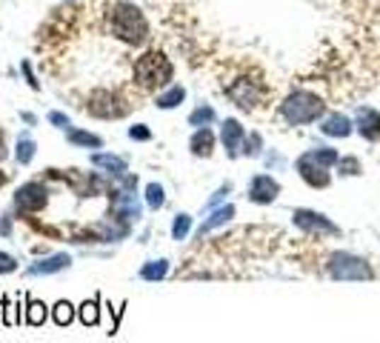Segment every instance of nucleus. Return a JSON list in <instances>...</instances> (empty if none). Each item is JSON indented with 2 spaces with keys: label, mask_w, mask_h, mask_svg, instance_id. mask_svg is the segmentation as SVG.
<instances>
[{
  "label": "nucleus",
  "mask_w": 380,
  "mask_h": 343,
  "mask_svg": "<svg viewBox=\"0 0 380 343\" xmlns=\"http://www.w3.org/2000/svg\"><path fill=\"white\" fill-rule=\"evenodd\" d=\"M69 263H71V257H69L66 252H57V255H49V257H43V260L32 263L26 272L32 274V278H38V274H54V272H63V269H69Z\"/></svg>",
  "instance_id": "nucleus-13"
},
{
  "label": "nucleus",
  "mask_w": 380,
  "mask_h": 343,
  "mask_svg": "<svg viewBox=\"0 0 380 343\" xmlns=\"http://www.w3.org/2000/svg\"><path fill=\"white\" fill-rule=\"evenodd\" d=\"M35 152H38V144L32 141V137H21V141H18V149H15V161H18L21 166H26V163H32Z\"/></svg>",
  "instance_id": "nucleus-23"
},
{
  "label": "nucleus",
  "mask_w": 380,
  "mask_h": 343,
  "mask_svg": "<svg viewBox=\"0 0 380 343\" xmlns=\"http://www.w3.org/2000/svg\"><path fill=\"white\" fill-rule=\"evenodd\" d=\"M18 269V260L9 255V252H0V274H9Z\"/></svg>",
  "instance_id": "nucleus-32"
},
{
  "label": "nucleus",
  "mask_w": 380,
  "mask_h": 343,
  "mask_svg": "<svg viewBox=\"0 0 380 343\" xmlns=\"http://www.w3.org/2000/svg\"><path fill=\"white\" fill-rule=\"evenodd\" d=\"M46 303L35 301V298H26V323L29 326H43L46 323Z\"/></svg>",
  "instance_id": "nucleus-22"
},
{
  "label": "nucleus",
  "mask_w": 380,
  "mask_h": 343,
  "mask_svg": "<svg viewBox=\"0 0 380 343\" xmlns=\"http://www.w3.org/2000/svg\"><path fill=\"white\" fill-rule=\"evenodd\" d=\"M340 155L332 146H321V149H309L297 158V172L312 189H326L329 186V166H338Z\"/></svg>",
  "instance_id": "nucleus-4"
},
{
  "label": "nucleus",
  "mask_w": 380,
  "mask_h": 343,
  "mask_svg": "<svg viewBox=\"0 0 380 343\" xmlns=\"http://www.w3.org/2000/svg\"><path fill=\"white\" fill-rule=\"evenodd\" d=\"M169 272V260H149L143 269H140V278L143 281H163Z\"/></svg>",
  "instance_id": "nucleus-21"
},
{
  "label": "nucleus",
  "mask_w": 380,
  "mask_h": 343,
  "mask_svg": "<svg viewBox=\"0 0 380 343\" xmlns=\"http://www.w3.org/2000/svg\"><path fill=\"white\" fill-rule=\"evenodd\" d=\"M235 218V206L229 203V206H220V209H212V215H209V221H203V226L197 229V238L203 240V235H209L212 229H217V226H226Z\"/></svg>",
  "instance_id": "nucleus-16"
},
{
  "label": "nucleus",
  "mask_w": 380,
  "mask_h": 343,
  "mask_svg": "<svg viewBox=\"0 0 380 343\" xmlns=\"http://www.w3.org/2000/svg\"><path fill=\"white\" fill-rule=\"evenodd\" d=\"M352 129H355V123H352L346 115H340V112L326 115V117H323V123H321V132H323V134H329V137H349V134H352Z\"/></svg>",
  "instance_id": "nucleus-14"
},
{
  "label": "nucleus",
  "mask_w": 380,
  "mask_h": 343,
  "mask_svg": "<svg viewBox=\"0 0 380 343\" xmlns=\"http://www.w3.org/2000/svg\"><path fill=\"white\" fill-rule=\"evenodd\" d=\"M6 183V172H0V186H4Z\"/></svg>",
  "instance_id": "nucleus-39"
},
{
  "label": "nucleus",
  "mask_w": 380,
  "mask_h": 343,
  "mask_svg": "<svg viewBox=\"0 0 380 343\" xmlns=\"http://www.w3.org/2000/svg\"><path fill=\"white\" fill-rule=\"evenodd\" d=\"M52 318H54V323H57V326H69V323L74 320V306H71L69 301H60V303H54Z\"/></svg>",
  "instance_id": "nucleus-25"
},
{
  "label": "nucleus",
  "mask_w": 380,
  "mask_h": 343,
  "mask_svg": "<svg viewBox=\"0 0 380 343\" xmlns=\"http://www.w3.org/2000/svg\"><path fill=\"white\" fill-rule=\"evenodd\" d=\"M86 112L95 115V117H103V120H115V117H123L129 112V103L117 95V92H109V89H98L89 95L86 100Z\"/></svg>",
  "instance_id": "nucleus-6"
},
{
  "label": "nucleus",
  "mask_w": 380,
  "mask_h": 343,
  "mask_svg": "<svg viewBox=\"0 0 380 343\" xmlns=\"http://www.w3.org/2000/svg\"><path fill=\"white\" fill-rule=\"evenodd\" d=\"M66 141H69L71 146H86V149H100V146H103V141H100L98 134L84 132V129H69V132H66Z\"/></svg>",
  "instance_id": "nucleus-18"
},
{
  "label": "nucleus",
  "mask_w": 380,
  "mask_h": 343,
  "mask_svg": "<svg viewBox=\"0 0 380 343\" xmlns=\"http://www.w3.org/2000/svg\"><path fill=\"white\" fill-rule=\"evenodd\" d=\"M241 152H243V155H249V158L260 155V134H258V132L246 134V141H243V149H241Z\"/></svg>",
  "instance_id": "nucleus-29"
},
{
  "label": "nucleus",
  "mask_w": 380,
  "mask_h": 343,
  "mask_svg": "<svg viewBox=\"0 0 380 343\" xmlns=\"http://www.w3.org/2000/svg\"><path fill=\"white\" fill-rule=\"evenodd\" d=\"M18 309H21L18 303H12L9 298H4V323H6V326H18V323H21Z\"/></svg>",
  "instance_id": "nucleus-28"
},
{
  "label": "nucleus",
  "mask_w": 380,
  "mask_h": 343,
  "mask_svg": "<svg viewBox=\"0 0 380 343\" xmlns=\"http://www.w3.org/2000/svg\"><path fill=\"white\" fill-rule=\"evenodd\" d=\"M338 169H340V175H360L357 158H340V161H338Z\"/></svg>",
  "instance_id": "nucleus-31"
},
{
  "label": "nucleus",
  "mask_w": 380,
  "mask_h": 343,
  "mask_svg": "<svg viewBox=\"0 0 380 343\" xmlns=\"http://www.w3.org/2000/svg\"><path fill=\"white\" fill-rule=\"evenodd\" d=\"M229 192H232V183H223V186H220V189L212 194V200H206V212H212L217 203H223V200H226V194H229Z\"/></svg>",
  "instance_id": "nucleus-30"
},
{
  "label": "nucleus",
  "mask_w": 380,
  "mask_h": 343,
  "mask_svg": "<svg viewBox=\"0 0 380 343\" xmlns=\"http://www.w3.org/2000/svg\"><path fill=\"white\" fill-rule=\"evenodd\" d=\"M6 158V134H4V129H0V161Z\"/></svg>",
  "instance_id": "nucleus-37"
},
{
  "label": "nucleus",
  "mask_w": 380,
  "mask_h": 343,
  "mask_svg": "<svg viewBox=\"0 0 380 343\" xmlns=\"http://www.w3.org/2000/svg\"><path fill=\"white\" fill-rule=\"evenodd\" d=\"M189 149H192L195 158H209V155H212V149H214V134H212L209 126H203V129H197V132L192 134Z\"/></svg>",
  "instance_id": "nucleus-15"
},
{
  "label": "nucleus",
  "mask_w": 380,
  "mask_h": 343,
  "mask_svg": "<svg viewBox=\"0 0 380 343\" xmlns=\"http://www.w3.org/2000/svg\"><path fill=\"white\" fill-rule=\"evenodd\" d=\"M186 100V89L183 86H169L163 95H158V109H175V106H180Z\"/></svg>",
  "instance_id": "nucleus-20"
},
{
  "label": "nucleus",
  "mask_w": 380,
  "mask_h": 343,
  "mask_svg": "<svg viewBox=\"0 0 380 343\" xmlns=\"http://www.w3.org/2000/svg\"><path fill=\"white\" fill-rule=\"evenodd\" d=\"M109 32L129 46H140L149 37V21L134 4L117 0V4H112V9H109Z\"/></svg>",
  "instance_id": "nucleus-1"
},
{
  "label": "nucleus",
  "mask_w": 380,
  "mask_h": 343,
  "mask_svg": "<svg viewBox=\"0 0 380 343\" xmlns=\"http://www.w3.org/2000/svg\"><path fill=\"white\" fill-rule=\"evenodd\" d=\"M277 194H280V183H277L272 175H255V178L249 180V200H252V203L266 206V203H275Z\"/></svg>",
  "instance_id": "nucleus-10"
},
{
  "label": "nucleus",
  "mask_w": 380,
  "mask_h": 343,
  "mask_svg": "<svg viewBox=\"0 0 380 343\" xmlns=\"http://www.w3.org/2000/svg\"><path fill=\"white\" fill-rule=\"evenodd\" d=\"M326 112V103L321 95L309 92V89H294L286 95V100L280 103V115L286 123L292 126H303V123H315L321 115Z\"/></svg>",
  "instance_id": "nucleus-2"
},
{
  "label": "nucleus",
  "mask_w": 380,
  "mask_h": 343,
  "mask_svg": "<svg viewBox=\"0 0 380 343\" xmlns=\"http://www.w3.org/2000/svg\"><path fill=\"white\" fill-rule=\"evenodd\" d=\"M49 200V189L40 180H29L15 192V206L21 212H40Z\"/></svg>",
  "instance_id": "nucleus-7"
},
{
  "label": "nucleus",
  "mask_w": 380,
  "mask_h": 343,
  "mask_svg": "<svg viewBox=\"0 0 380 343\" xmlns=\"http://www.w3.org/2000/svg\"><path fill=\"white\" fill-rule=\"evenodd\" d=\"M23 120H26L29 126H35V115H29V112H23Z\"/></svg>",
  "instance_id": "nucleus-38"
},
{
  "label": "nucleus",
  "mask_w": 380,
  "mask_h": 343,
  "mask_svg": "<svg viewBox=\"0 0 380 343\" xmlns=\"http://www.w3.org/2000/svg\"><path fill=\"white\" fill-rule=\"evenodd\" d=\"M189 229H192V218H189V215H178L175 223H172V238H175V240H186Z\"/></svg>",
  "instance_id": "nucleus-27"
},
{
  "label": "nucleus",
  "mask_w": 380,
  "mask_h": 343,
  "mask_svg": "<svg viewBox=\"0 0 380 343\" xmlns=\"http://www.w3.org/2000/svg\"><path fill=\"white\" fill-rule=\"evenodd\" d=\"M355 126H357V132L366 137V141H380V112L377 109L360 106L357 117H355Z\"/></svg>",
  "instance_id": "nucleus-12"
},
{
  "label": "nucleus",
  "mask_w": 380,
  "mask_h": 343,
  "mask_svg": "<svg viewBox=\"0 0 380 343\" xmlns=\"http://www.w3.org/2000/svg\"><path fill=\"white\" fill-rule=\"evenodd\" d=\"M129 137H132V141H151V132L143 123H137V126L129 129Z\"/></svg>",
  "instance_id": "nucleus-33"
},
{
  "label": "nucleus",
  "mask_w": 380,
  "mask_h": 343,
  "mask_svg": "<svg viewBox=\"0 0 380 343\" xmlns=\"http://www.w3.org/2000/svg\"><path fill=\"white\" fill-rule=\"evenodd\" d=\"M21 69H23V75H26V81H29V86H32V89H40V83H38V81H35V75H32V66H29L26 60L21 63Z\"/></svg>",
  "instance_id": "nucleus-35"
},
{
  "label": "nucleus",
  "mask_w": 380,
  "mask_h": 343,
  "mask_svg": "<svg viewBox=\"0 0 380 343\" xmlns=\"http://www.w3.org/2000/svg\"><path fill=\"white\" fill-rule=\"evenodd\" d=\"M294 226L303 229V232H309V235H340V229L321 212H312V209H294L292 215Z\"/></svg>",
  "instance_id": "nucleus-8"
},
{
  "label": "nucleus",
  "mask_w": 380,
  "mask_h": 343,
  "mask_svg": "<svg viewBox=\"0 0 380 343\" xmlns=\"http://www.w3.org/2000/svg\"><path fill=\"white\" fill-rule=\"evenodd\" d=\"M78 318H81L84 326H98V323H100V298H92V301L81 303Z\"/></svg>",
  "instance_id": "nucleus-19"
},
{
  "label": "nucleus",
  "mask_w": 380,
  "mask_h": 343,
  "mask_svg": "<svg viewBox=\"0 0 380 343\" xmlns=\"http://www.w3.org/2000/svg\"><path fill=\"white\" fill-rule=\"evenodd\" d=\"M172 78H175V66L163 52H146L134 60V83L140 89L169 86Z\"/></svg>",
  "instance_id": "nucleus-3"
},
{
  "label": "nucleus",
  "mask_w": 380,
  "mask_h": 343,
  "mask_svg": "<svg viewBox=\"0 0 380 343\" xmlns=\"http://www.w3.org/2000/svg\"><path fill=\"white\" fill-rule=\"evenodd\" d=\"M92 166L98 169H106L112 178H120L126 172V161L120 155H109V152H95L92 155Z\"/></svg>",
  "instance_id": "nucleus-17"
},
{
  "label": "nucleus",
  "mask_w": 380,
  "mask_h": 343,
  "mask_svg": "<svg viewBox=\"0 0 380 343\" xmlns=\"http://www.w3.org/2000/svg\"><path fill=\"white\" fill-rule=\"evenodd\" d=\"M226 95L235 100V106H241V109L249 112V109H258V103L263 98V89L255 81H249V78H238L235 83L226 86Z\"/></svg>",
  "instance_id": "nucleus-9"
},
{
  "label": "nucleus",
  "mask_w": 380,
  "mask_h": 343,
  "mask_svg": "<svg viewBox=\"0 0 380 343\" xmlns=\"http://www.w3.org/2000/svg\"><path fill=\"white\" fill-rule=\"evenodd\" d=\"M146 203L151 206V209H161V206L166 203V194H163V186L161 183H149L146 186Z\"/></svg>",
  "instance_id": "nucleus-26"
},
{
  "label": "nucleus",
  "mask_w": 380,
  "mask_h": 343,
  "mask_svg": "<svg viewBox=\"0 0 380 343\" xmlns=\"http://www.w3.org/2000/svg\"><path fill=\"white\" fill-rule=\"evenodd\" d=\"M9 232H12V218L4 215V223H0V235H9Z\"/></svg>",
  "instance_id": "nucleus-36"
},
{
  "label": "nucleus",
  "mask_w": 380,
  "mask_h": 343,
  "mask_svg": "<svg viewBox=\"0 0 380 343\" xmlns=\"http://www.w3.org/2000/svg\"><path fill=\"white\" fill-rule=\"evenodd\" d=\"M326 269L335 281H372V266L363 257L349 255V252H335Z\"/></svg>",
  "instance_id": "nucleus-5"
},
{
  "label": "nucleus",
  "mask_w": 380,
  "mask_h": 343,
  "mask_svg": "<svg viewBox=\"0 0 380 343\" xmlns=\"http://www.w3.org/2000/svg\"><path fill=\"white\" fill-rule=\"evenodd\" d=\"M220 141H223V146H226V155L238 158L241 149H243V141H246V129L241 126V120L226 117V120H223V129H220Z\"/></svg>",
  "instance_id": "nucleus-11"
},
{
  "label": "nucleus",
  "mask_w": 380,
  "mask_h": 343,
  "mask_svg": "<svg viewBox=\"0 0 380 343\" xmlns=\"http://www.w3.org/2000/svg\"><path fill=\"white\" fill-rule=\"evenodd\" d=\"M49 123H54V126H60V129H69V126H71L69 115H63V112H52V115H49Z\"/></svg>",
  "instance_id": "nucleus-34"
},
{
  "label": "nucleus",
  "mask_w": 380,
  "mask_h": 343,
  "mask_svg": "<svg viewBox=\"0 0 380 343\" xmlns=\"http://www.w3.org/2000/svg\"><path fill=\"white\" fill-rule=\"evenodd\" d=\"M214 109L212 106H197L192 115H189V126H195V129H203V126H209V123H214Z\"/></svg>",
  "instance_id": "nucleus-24"
}]
</instances>
